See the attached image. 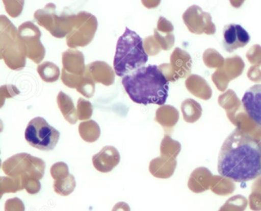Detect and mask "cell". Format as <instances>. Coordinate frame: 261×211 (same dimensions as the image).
Wrapping results in <instances>:
<instances>
[{"label": "cell", "mask_w": 261, "mask_h": 211, "mask_svg": "<svg viewBox=\"0 0 261 211\" xmlns=\"http://www.w3.org/2000/svg\"><path fill=\"white\" fill-rule=\"evenodd\" d=\"M220 175L238 183L261 176V142L237 128L224 140L218 160Z\"/></svg>", "instance_id": "obj_1"}, {"label": "cell", "mask_w": 261, "mask_h": 211, "mask_svg": "<svg viewBox=\"0 0 261 211\" xmlns=\"http://www.w3.org/2000/svg\"><path fill=\"white\" fill-rule=\"evenodd\" d=\"M125 91L133 102L163 105L169 96V80L155 65L139 68L122 79Z\"/></svg>", "instance_id": "obj_2"}, {"label": "cell", "mask_w": 261, "mask_h": 211, "mask_svg": "<svg viewBox=\"0 0 261 211\" xmlns=\"http://www.w3.org/2000/svg\"><path fill=\"white\" fill-rule=\"evenodd\" d=\"M147 61L148 55L145 52L143 39L137 33L126 27L116 47L114 60L116 75L123 78L144 67Z\"/></svg>", "instance_id": "obj_3"}, {"label": "cell", "mask_w": 261, "mask_h": 211, "mask_svg": "<svg viewBox=\"0 0 261 211\" xmlns=\"http://www.w3.org/2000/svg\"><path fill=\"white\" fill-rule=\"evenodd\" d=\"M0 53L6 65L13 70H22L27 64L23 45L18 29L7 16H0Z\"/></svg>", "instance_id": "obj_4"}, {"label": "cell", "mask_w": 261, "mask_h": 211, "mask_svg": "<svg viewBox=\"0 0 261 211\" xmlns=\"http://www.w3.org/2000/svg\"><path fill=\"white\" fill-rule=\"evenodd\" d=\"M34 18L39 26L48 30L54 37L62 39L71 33L77 15H69L65 12L59 13L55 4H48L35 13Z\"/></svg>", "instance_id": "obj_5"}, {"label": "cell", "mask_w": 261, "mask_h": 211, "mask_svg": "<svg viewBox=\"0 0 261 211\" xmlns=\"http://www.w3.org/2000/svg\"><path fill=\"white\" fill-rule=\"evenodd\" d=\"M60 133L45 119L36 117L27 125L25 138L29 145L41 151H53L59 143Z\"/></svg>", "instance_id": "obj_6"}, {"label": "cell", "mask_w": 261, "mask_h": 211, "mask_svg": "<svg viewBox=\"0 0 261 211\" xmlns=\"http://www.w3.org/2000/svg\"><path fill=\"white\" fill-rule=\"evenodd\" d=\"M98 27L97 18L87 12L77 14L75 24L71 33L67 36L66 43L71 49L85 47L94 39Z\"/></svg>", "instance_id": "obj_7"}, {"label": "cell", "mask_w": 261, "mask_h": 211, "mask_svg": "<svg viewBox=\"0 0 261 211\" xmlns=\"http://www.w3.org/2000/svg\"><path fill=\"white\" fill-rule=\"evenodd\" d=\"M62 82L68 88H77L86 72L83 53L72 49L67 50L62 54Z\"/></svg>", "instance_id": "obj_8"}, {"label": "cell", "mask_w": 261, "mask_h": 211, "mask_svg": "<svg viewBox=\"0 0 261 211\" xmlns=\"http://www.w3.org/2000/svg\"><path fill=\"white\" fill-rule=\"evenodd\" d=\"M25 56L36 64H40L45 56V49L41 42L42 33L32 22H25L18 29Z\"/></svg>", "instance_id": "obj_9"}, {"label": "cell", "mask_w": 261, "mask_h": 211, "mask_svg": "<svg viewBox=\"0 0 261 211\" xmlns=\"http://www.w3.org/2000/svg\"><path fill=\"white\" fill-rule=\"evenodd\" d=\"M250 40V34L238 24L226 25L223 30V45L227 53H233L238 49L247 45Z\"/></svg>", "instance_id": "obj_10"}, {"label": "cell", "mask_w": 261, "mask_h": 211, "mask_svg": "<svg viewBox=\"0 0 261 211\" xmlns=\"http://www.w3.org/2000/svg\"><path fill=\"white\" fill-rule=\"evenodd\" d=\"M241 102L249 117L261 128V84L249 88Z\"/></svg>", "instance_id": "obj_11"}, {"label": "cell", "mask_w": 261, "mask_h": 211, "mask_svg": "<svg viewBox=\"0 0 261 211\" xmlns=\"http://www.w3.org/2000/svg\"><path fill=\"white\" fill-rule=\"evenodd\" d=\"M92 160L96 169L101 172H109L120 162V153L114 147L106 146L94 155Z\"/></svg>", "instance_id": "obj_12"}, {"label": "cell", "mask_w": 261, "mask_h": 211, "mask_svg": "<svg viewBox=\"0 0 261 211\" xmlns=\"http://www.w3.org/2000/svg\"><path fill=\"white\" fill-rule=\"evenodd\" d=\"M86 70L95 83L98 82L106 86H110L114 84L115 80V72L107 62L96 61L88 64Z\"/></svg>", "instance_id": "obj_13"}, {"label": "cell", "mask_w": 261, "mask_h": 211, "mask_svg": "<svg viewBox=\"0 0 261 211\" xmlns=\"http://www.w3.org/2000/svg\"><path fill=\"white\" fill-rule=\"evenodd\" d=\"M57 103L65 120L69 122L71 125H75L79 118H77V109L74 107V102L71 98L63 91H60L58 95Z\"/></svg>", "instance_id": "obj_14"}, {"label": "cell", "mask_w": 261, "mask_h": 211, "mask_svg": "<svg viewBox=\"0 0 261 211\" xmlns=\"http://www.w3.org/2000/svg\"><path fill=\"white\" fill-rule=\"evenodd\" d=\"M79 131L82 138L88 143L97 142L100 136V126L93 120L82 122L79 125Z\"/></svg>", "instance_id": "obj_15"}, {"label": "cell", "mask_w": 261, "mask_h": 211, "mask_svg": "<svg viewBox=\"0 0 261 211\" xmlns=\"http://www.w3.org/2000/svg\"><path fill=\"white\" fill-rule=\"evenodd\" d=\"M37 72L41 79L48 83L58 81L61 75L59 67L51 62H45L38 65Z\"/></svg>", "instance_id": "obj_16"}, {"label": "cell", "mask_w": 261, "mask_h": 211, "mask_svg": "<svg viewBox=\"0 0 261 211\" xmlns=\"http://www.w3.org/2000/svg\"><path fill=\"white\" fill-rule=\"evenodd\" d=\"M210 189L212 192L218 195L227 196L231 194L235 191V186L231 180L220 175V177H215L213 183L211 184Z\"/></svg>", "instance_id": "obj_17"}, {"label": "cell", "mask_w": 261, "mask_h": 211, "mask_svg": "<svg viewBox=\"0 0 261 211\" xmlns=\"http://www.w3.org/2000/svg\"><path fill=\"white\" fill-rule=\"evenodd\" d=\"M248 205V200L244 196L235 195L229 198L218 211H244Z\"/></svg>", "instance_id": "obj_18"}, {"label": "cell", "mask_w": 261, "mask_h": 211, "mask_svg": "<svg viewBox=\"0 0 261 211\" xmlns=\"http://www.w3.org/2000/svg\"><path fill=\"white\" fill-rule=\"evenodd\" d=\"M77 91L85 97L90 99L94 96L95 92V82L88 72H85V76L81 79L76 88Z\"/></svg>", "instance_id": "obj_19"}, {"label": "cell", "mask_w": 261, "mask_h": 211, "mask_svg": "<svg viewBox=\"0 0 261 211\" xmlns=\"http://www.w3.org/2000/svg\"><path fill=\"white\" fill-rule=\"evenodd\" d=\"M248 204L253 211H261V177L252 186V192L249 196Z\"/></svg>", "instance_id": "obj_20"}, {"label": "cell", "mask_w": 261, "mask_h": 211, "mask_svg": "<svg viewBox=\"0 0 261 211\" xmlns=\"http://www.w3.org/2000/svg\"><path fill=\"white\" fill-rule=\"evenodd\" d=\"M77 118L80 121H88L93 114V105L84 99H79L77 104Z\"/></svg>", "instance_id": "obj_21"}, {"label": "cell", "mask_w": 261, "mask_h": 211, "mask_svg": "<svg viewBox=\"0 0 261 211\" xmlns=\"http://www.w3.org/2000/svg\"><path fill=\"white\" fill-rule=\"evenodd\" d=\"M4 5H5L6 10L10 16L13 18L18 17L20 16L23 10L24 1H9V0H4Z\"/></svg>", "instance_id": "obj_22"}, {"label": "cell", "mask_w": 261, "mask_h": 211, "mask_svg": "<svg viewBox=\"0 0 261 211\" xmlns=\"http://www.w3.org/2000/svg\"><path fill=\"white\" fill-rule=\"evenodd\" d=\"M0 92H1V107L4 106L6 99L14 97L20 93L15 85H4L1 87Z\"/></svg>", "instance_id": "obj_23"}, {"label": "cell", "mask_w": 261, "mask_h": 211, "mask_svg": "<svg viewBox=\"0 0 261 211\" xmlns=\"http://www.w3.org/2000/svg\"><path fill=\"white\" fill-rule=\"evenodd\" d=\"M154 39L155 38L153 36H149L143 40V47L148 56H154L158 54L159 52L160 51V47L156 45Z\"/></svg>", "instance_id": "obj_24"}]
</instances>
